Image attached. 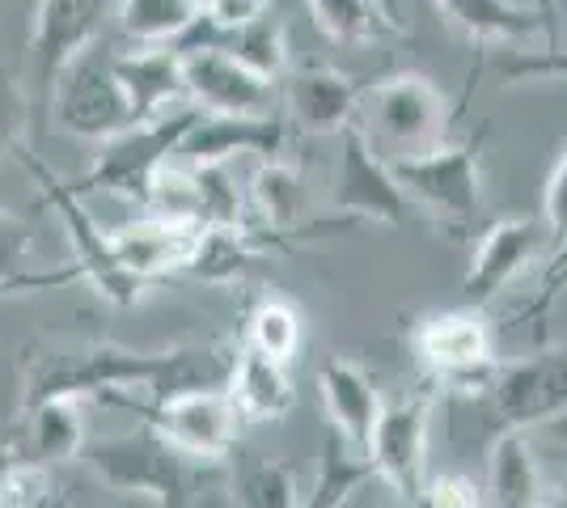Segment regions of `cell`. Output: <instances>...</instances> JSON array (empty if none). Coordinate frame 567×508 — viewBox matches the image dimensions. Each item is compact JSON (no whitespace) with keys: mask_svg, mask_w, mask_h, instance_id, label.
Here are the masks:
<instances>
[{"mask_svg":"<svg viewBox=\"0 0 567 508\" xmlns=\"http://www.w3.org/2000/svg\"><path fill=\"white\" fill-rule=\"evenodd\" d=\"M237 348L229 343H178L162 352H136L111 339H48L22 348V407L51 394L106 398L148 390V398L178 390L225 386Z\"/></svg>","mask_w":567,"mask_h":508,"instance_id":"1","label":"cell"},{"mask_svg":"<svg viewBox=\"0 0 567 508\" xmlns=\"http://www.w3.org/2000/svg\"><path fill=\"white\" fill-rule=\"evenodd\" d=\"M453 106L445 90L424 73H390L364 85L360 97V132L373 141L385 162L415 157L450 141Z\"/></svg>","mask_w":567,"mask_h":508,"instance_id":"2","label":"cell"},{"mask_svg":"<svg viewBox=\"0 0 567 508\" xmlns=\"http://www.w3.org/2000/svg\"><path fill=\"white\" fill-rule=\"evenodd\" d=\"M195 120H199V106H174V111L157 115V120L132 123L127 132H118V136L97 145L94 166L85 169V178L72 183V187L81 195L106 191L115 195V199L136 204V208H148L157 174L174 162V153L187 141Z\"/></svg>","mask_w":567,"mask_h":508,"instance_id":"3","label":"cell"},{"mask_svg":"<svg viewBox=\"0 0 567 508\" xmlns=\"http://www.w3.org/2000/svg\"><path fill=\"white\" fill-rule=\"evenodd\" d=\"M406 343L415 361L424 364L432 386L457 390V394H478L492 382L499 364L496 326L483 305H453V310H432L415 318L406 331Z\"/></svg>","mask_w":567,"mask_h":508,"instance_id":"4","label":"cell"},{"mask_svg":"<svg viewBox=\"0 0 567 508\" xmlns=\"http://www.w3.org/2000/svg\"><path fill=\"white\" fill-rule=\"evenodd\" d=\"M81 458L90 462L102 484L127 496V500H144L157 508H183L195 491V458L178 454L166 445L148 424L136 433L106 436V440H90L81 449Z\"/></svg>","mask_w":567,"mask_h":508,"instance_id":"5","label":"cell"},{"mask_svg":"<svg viewBox=\"0 0 567 508\" xmlns=\"http://www.w3.org/2000/svg\"><path fill=\"white\" fill-rule=\"evenodd\" d=\"M390 166L406 199L427 208L450 238L471 234L483 212V132L471 141H445L415 157H399Z\"/></svg>","mask_w":567,"mask_h":508,"instance_id":"6","label":"cell"},{"mask_svg":"<svg viewBox=\"0 0 567 508\" xmlns=\"http://www.w3.org/2000/svg\"><path fill=\"white\" fill-rule=\"evenodd\" d=\"M102 403H115L123 412H132L166 445H174L178 454H187L195 462L229 458L237 436H241V424H246L225 386L178 390V394H162L148 403H136L127 394H106Z\"/></svg>","mask_w":567,"mask_h":508,"instance_id":"7","label":"cell"},{"mask_svg":"<svg viewBox=\"0 0 567 508\" xmlns=\"http://www.w3.org/2000/svg\"><path fill=\"white\" fill-rule=\"evenodd\" d=\"M13 157H18L25 166V174L34 178L43 204L55 208V217L64 220V234H69V242H72V267L81 271V280H90L97 297H106L111 305H136L148 284L136 280L127 267L118 263L115 246H111V234H106L94 220V212L85 208V195L76 191L72 183H64L60 174H51L39 157H30L25 145L18 148Z\"/></svg>","mask_w":567,"mask_h":508,"instance_id":"8","label":"cell"},{"mask_svg":"<svg viewBox=\"0 0 567 508\" xmlns=\"http://www.w3.org/2000/svg\"><path fill=\"white\" fill-rule=\"evenodd\" d=\"M48 111L55 120V132L76 136V141H111L118 132H127L136 115L127 90L115 73V51L90 48L72 60L64 73L55 76V90L48 97Z\"/></svg>","mask_w":567,"mask_h":508,"instance_id":"9","label":"cell"},{"mask_svg":"<svg viewBox=\"0 0 567 508\" xmlns=\"http://www.w3.org/2000/svg\"><path fill=\"white\" fill-rule=\"evenodd\" d=\"M183 51V81L190 106L204 115H234V120H267L280 115V81L255 73L234 51L216 43H187Z\"/></svg>","mask_w":567,"mask_h":508,"instance_id":"10","label":"cell"},{"mask_svg":"<svg viewBox=\"0 0 567 508\" xmlns=\"http://www.w3.org/2000/svg\"><path fill=\"white\" fill-rule=\"evenodd\" d=\"M432 403L436 394L427 386L411 390L406 398L381 403V415L373 424V440L364 449V462L373 479L394 487V496L415 505L420 487L427 479V436H432Z\"/></svg>","mask_w":567,"mask_h":508,"instance_id":"11","label":"cell"},{"mask_svg":"<svg viewBox=\"0 0 567 508\" xmlns=\"http://www.w3.org/2000/svg\"><path fill=\"white\" fill-rule=\"evenodd\" d=\"M331 208L348 220H373V225H390V229H402L406 212H411V199L399 187L394 166L360 132V123H348L339 132Z\"/></svg>","mask_w":567,"mask_h":508,"instance_id":"12","label":"cell"},{"mask_svg":"<svg viewBox=\"0 0 567 508\" xmlns=\"http://www.w3.org/2000/svg\"><path fill=\"white\" fill-rule=\"evenodd\" d=\"M499 428L534 433L567 415V352H538L525 361H499L483 390Z\"/></svg>","mask_w":567,"mask_h":508,"instance_id":"13","label":"cell"},{"mask_svg":"<svg viewBox=\"0 0 567 508\" xmlns=\"http://www.w3.org/2000/svg\"><path fill=\"white\" fill-rule=\"evenodd\" d=\"M115 9V0H39L30 22V64L34 85L48 106L55 76L69 69L81 51H90L102 34V18Z\"/></svg>","mask_w":567,"mask_h":508,"instance_id":"14","label":"cell"},{"mask_svg":"<svg viewBox=\"0 0 567 508\" xmlns=\"http://www.w3.org/2000/svg\"><path fill=\"white\" fill-rule=\"evenodd\" d=\"M546 250V225L534 217H499L492 220L478 242L471 246V263L462 276L466 305H487L492 297L508 289L525 267Z\"/></svg>","mask_w":567,"mask_h":508,"instance_id":"15","label":"cell"},{"mask_svg":"<svg viewBox=\"0 0 567 508\" xmlns=\"http://www.w3.org/2000/svg\"><path fill=\"white\" fill-rule=\"evenodd\" d=\"M360 97H364V85L334 64L288 69V76L280 81L284 115L309 136H339L360 115Z\"/></svg>","mask_w":567,"mask_h":508,"instance_id":"16","label":"cell"},{"mask_svg":"<svg viewBox=\"0 0 567 508\" xmlns=\"http://www.w3.org/2000/svg\"><path fill=\"white\" fill-rule=\"evenodd\" d=\"M199 229H204L199 220L166 217V212L144 208L141 217L127 220L123 229H111V246H115L118 263L153 289V284H162V280L178 276L187 267Z\"/></svg>","mask_w":567,"mask_h":508,"instance_id":"17","label":"cell"},{"mask_svg":"<svg viewBox=\"0 0 567 508\" xmlns=\"http://www.w3.org/2000/svg\"><path fill=\"white\" fill-rule=\"evenodd\" d=\"M288 141V127L280 115H267V120H234V115H204L187 132V141L178 145V162L187 166H229L234 157H276L284 153Z\"/></svg>","mask_w":567,"mask_h":508,"instance_id":"18","label":"cell"},{"mask_svg":"<svg viewBox=\"0 0 567 508\" xmlns=\"http://www.w3.org/2000/svg\"><path fill=\"white\" fill-rule=\"evenodd\" d=\"M318 394H322V407L331 415V433L348 449L364 454L381 415V394L378 382L369 377V369L348 361V356H331V361L318 364Z\"/></svg>","mask_w":567,"mask_h":508,"instance_id":"19","label":"cell"},{"mask_svg":"<svg viewBox=\"0 0 567 508\" xmlns=\"http://www.w3.org/2000/svg\"><path fill=\"white\" fill-rule=\"evenodd\" d=\"M441 9V18L462 30L471 43H555V13H546L538 4H517V0H432Z\"/></svg>","mask_w":567,"mask_h":508,"instance_id":"20","label":"cell"},{"mask_svg":"<svg viewBox=\"0 0 567 508\" xmlns=\"http://www.w3.org/2000/svg\"><path fill=\"white\" fill-rule=\"evenodd\" d=\"M18 454L43 466H60V462L81 458V449L90 445L85 433V398L72 394H51L39 403H25L22 424H18Z\"/></svg>","mask_w":567,"mask_h":508,"instance_id":"21","label":"cell"},{"mask_svg":"<svg viewBox=\"0 0 567 508\" xmlns=\"http://www.w3.org/2000/svg\"><path fill=\"white\" fill-rule=\"evenodd\" d=\"M115 73L127 90L132 115L136 123H148L157 115L174 111L187 97V81H183V51L178 43L169 48H136L115 51Z\"/></svg>","mask_w":567,"mask_h":508,"instance_id":"22","label":"cell"},{"mask_svg":"<svg viewBox=\"0 0 567 508\" xmlns=\"http://www.w3.org/2000/svg\"><path fill=\"white\" fill-rule=\"evenodd\" d=\"M225 390H229V398H234V407L241 412L246 424H276L297 403L288 364L262 356L259 348H250V343L237 348Z\"/></svg>","mask_w":567,"mask_h":508,"instance_id":"23","label":"cell"},{"mask_svg":"<svg viewBox=\"0 0 567 508\" xmlns=\"http://www.w3.org/2000/svg\"><path fill=\"white\" fill-rule=\"evenodd\" d=\"M487 500L492 508H543L546 466L534 449L529 433L499 428L487 454Z\"/></svg>","mask_w":567,"mask_h":508,"instance_id":"24","label":"cell"},{"mask_svg":"<svg viewBox=\"0 0 567 508\" xmlns=\"http://www.w3.org/2000/svg\"><path fill=\"white\" fill-rule=\"evenodd\" d=\"M187 43H216V48L234 51L241 64H250L255 73L271 76V81H284L288 69H292L288 30H284V22L271 18V13H262V18H255V22H246V25H234V30H213V25L199 18L178 48H187Z\"/></svg>","mask_w":567,"mask_h":508,"instance_id":"25","label":"cell"},{"mask_svg":"<svg viewBox=\"0 0 567 508\" xmlns=\"http://www.w3.org/2000/svg\"><path fill=\"white\" fill-rule=\"evenodd\" d=\"M250 208H255L262 229H271V234L301 229L309 212V187L301 166L288 162L284 153L262 157L255 178H250Z\"/></svg>","mask_w":567,"mask_h":508,"instance_id":"26","label":"cell"},{"mask_svg":"<svg viewBox=\"0 0 567 508\" xmlns=\"http://www.w3.org/2000/svg\"><path fill=\"white\" fill-rule=\"evenodd\" d=\"M309 18L331 43H348V48L406 39L394 0H309Z\"/></svg>","mask_w":567,"mask_h":508,"instance_id":"27","label":"cell"},{"mask_svg":"<svg viewBox=\"0 0 567 508\" xmlns=\"http://www.w3.org/2000/svg\"><path fill=\"white\" fill-rule=\"evenodd\" d=\"M115 22L136 48H169V43H183L190 25L199 22V4L195 0H115Z\"/></svg>","mask_w":567,"mask_h":508,"instance_id":"28","label":"cell"},{"mask_svg":"<svg viewBox=\"0 0 567 508\" xmlns=\"http://www.w3.org/2000/svg\"><path fill=\"white\" fill-rule=\"evenodd\" d=\"M34 246V229L30 220L0 208V297L4 292H22V289H55V284H69V280H81L76 267H51V271H25V255Z\"/></svg>","mask_w":567,"mask_h":508,"instance_id":"29","label":"cell"},{"mask_svg":"<svg viewBox=\"0 0 567 508\" xmlns=\"http://www.w3.org/2000/svg\"><path fill=\"white\" fill-rule=\"evenodd\" d=\"M369 479H373V470H369L364 454L348 449V445L331 433L327 445H322L318 475H313V484H309V491L301 496L297 508H348V500H352Z\"/></svg>","mask_w":567,"mask_h":508,"instance_id":"30","label":"cell"},{"mask_svg":"<svg viewBox=\"0 0 567 508\" xmlns=\"http://www.w3.org/2000/svg\"><path fill=\"white\" fill-rule=\"evenodd\" d=\"M301 335H306V318L297 310V301H288V297H262L259 305H255V314H250V331H246V343L250 348H259L262 356H271V361H292L297 356V348H301Z\"/></svg>","mask_w":567,"mask_h":508,"instance_id":"31","label":"cell"},{"mask_svg":"<svg viewBox=\"0 0 567 508\" xmlns=\"http://www.w3.org/2000/svg\"><path fill=\"white\" fill-rule=\"evenodd\" d=\"M234 496L241 508H297L301 505V479L297 466L284 458H262L241 466L234 479Z\"/></svg>","mask_w":567,"mask_h":508,"instance_id":"32","label":"cell"},{"mask_svg":"<svg viewBox=\"0 0 567 508\" xmlns=\"http://www.w3.org/2000/svg\"><path fill=\"white\" fill-rule=\"evenodd\" d=\"M55 496L60 487L51 479V466L43 462L18 458L0 479V508H48Z\"/></svg>","mask_w":567,"mask_h":508,"instance_id":"33","label":"cell"},{"mask_svg":"<svg viewBox=\"0 0 567 508\" xmlns=\"http://www.w3.org/2000/svg\"><path fill=\"white\" fill-rule=\"evenodd\" d=\"M30 120H34V106H30L25 85L9 64H0V162L25 145Z\"/></svg>","mask_w":567,"mask_h":508,"instance_id":"34","label":"cell"},{"mask_svg":"<svg viewBox=\"0 0 567 508\" xmlns=\"http://www.w3.org/2000/svg\"><path fill=\"white\" fill-rule=\"evenodd\" d=\"M415 508H492L487 491L474 484L471 475L462 470H441V475H427Z\"/></svg>","mask_w":567,"mask_h":508,"instance_id":"35","label":"cell"},{"mask_svg":"<svg viewBox=\"0 0 567 508\" xmlns=\"http://www.w3.org/2000/svg\"><path fill=\"white\" fill-rule=\"evenodd\" d=\"M499 81L504 85H529V81H567V48L550 43L538 51H517L499 60Z\"/></svg>","mask_w":567,"mask_h":508,"instance_id":"36","label":"cell"},{"mask_svg":"<svg viewBox=\"0 0 567 508\" xmlns=\"http://www.w3.org/2000/svg\"><path fill=\"white\" fill-rule=\"evenodd\" d=\"M543 225H546V250L550 255L567 250V145L559 153V162L550 166V178H546Z\"/></svg>","mask_w":567,"mask_h":508,"instance_id":"37","label":"cell"},{"mask_svg":"<svg viewBox=\"0 0 567 508\" xmlns=\"http://www.w3.org/2000/svg\"><path fill=\"white\" fill-rule=\"evenodd\" d=\"M262 13H271V0H208L199 18L213 25V30H234V25L262 18Z\"/></svg>","mask_w":567,"mask_h":508,"instance_id":"38","label":"cell"},{"mask_svg":"<svg viewBox=\"0 0 567 508\" xmlns=\"http://www.w3.org/2000/svg\"><path fill=\"white\" fill-rule=\"evenodd\" d=\"M543 508H567V462H564V470L550 479L546 475V500H543Z\"/></svg>","mask_w":567,"mask_h":508,"instance_id":"39","label":"cell"},{"mask_svg":"<svg viewBox=\"0 0 567 508\" xmlns=\"http://www.w3.org/2000/svg\"><path fill=\"white\" fill-rule=\"evenodd\" d=\"M18 458H22V454H18V440H13V433H0V479H4V470H9Z\"/></svg>","mask_w":567,"mask_h":508,"instance_id":"40","label":"cell"},{"mask_svg":"<svg viewBox=\"0 0 567 508\" xmlns=\"http://www.w3.org/2000/svg\"><path fill=\"white\" fill-rule=\"evenodd\" d=\"M538 9H546V13H555V0H534Z\"/></svg>","mask_w":567,"mask_h":508,"instance_id":"41","label":"cell"},{"mask_svg":"<svg viewBox=\"0 0 567 508\" xmlns=\"http://www.w3.org/2000/svg\"><path fill=\"white\" fill-rule=\"evenodd\" d=\"M48 508H69V505H64V496H55V500H51Z\"/></svg>","mask_w":567,"mask_h":508,"instance_id":"42","label":"cell"}]
</instances>
